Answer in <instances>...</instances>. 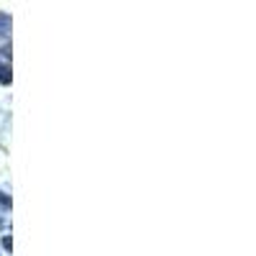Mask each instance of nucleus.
<instances>
[{
	"label": "nucleus",
	"instance_id": "nucleus-1",
	"mask_svg": "<svg viewBox=\"0 0 256 256\" xmlns=\"http://www.w3.org/2000/svg\"><path fill=\"white\" fill-rule=\"evenodd\" d=\"M10 80H13V74H10V67L6 62H0V82L3 84H10Z\"/></svg>",
	"mask_w": 256,
	"mask_h": 256
},
{
	"label": "nucleus",
	"instance_id": "nucleus-2",
	"mask_svg": "<svg viewBox=\"0 0 256 256\" xmlns=\"http://www.w3.org/2000/svg\"><path fill=\"white\" fill-rule=\"evenodd\" d=\"M10 31V16L0 13V34H8Z\"/></svg>",
	"mask_w": 256,
	"mask_h": 256
},
{
	"label": "nucleus",
	"instance_id": "nucleus-3",
	"mask_svg": "<svg viewBox=\"0 0 256 256\" xmlns=\"http://www.w3.org/2000/svg\"><path fill=\"white\" fill-rule=\"evenodd\" d=\"M0 210H10V198L0 190Z\"/></svg>",
	"mask_w": 256,
	"mask_h": 256
},
{
	"label": "nucleus",
	"instance_id": "nucleus-4",
	"mask_svg": "<svg viewBox=\"0 0 256 256\" xmlns=\"http://www.w3.org/2000/svg\"><path fill=\"white\" fill-rule=\"evenodd\" d=\"M3 246H6L8 251H10V246H13V241H10V236H6V241H3Z\"/></svg>",
	"mask_w": 256,
	"mask_h": 256
},
{
	"label": "nucleus",
	"instance_id": "nucleus-5",
	"mask_svg": "<svg viewBox=\"0 0 256 256\" xmlns=\"http://www.w3.org/2000/svg\"><path fill=\"white\" fill-rule=\"evenodd\" d=\"M3 228H6V218H3V216H0V230H3Z\"/></svg>",
	"mask_w": 256,
	"mask_h": 256
}]
</instances>
